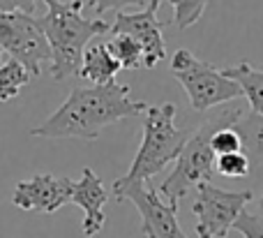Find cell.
I'll use <instances>...</instances> for the list:
<instances>
[{
  "instance_id": "obj_18",
  "label": "cell",
  "mask_w": 263,
  "mask_h": 238,
  "mask_svg": "<svg viewBox=\"0 0 263 238\" xmlns=\"http://www.w3.org/2000/svg\"><path fill=\"white\" fill-rule=\"evenodd\" d=\"M215 171H219L227 178H247L252 174V164L247 160L245 153H231V155H222L215 162Z\"/></svg>"
},
{
  "instance_id": "obj_20",
  "label": "cell",
  "mask_w": 263,
  "mask_h": 238,
  "mask_svg": "<svg viewBox=\"0 0 263 238\" xmlns=\"http://www.w3.org/2000/svg\"><path fill=\"white\" fill-rule=\"evenodd\" d=\"M236 231H240L242 238H263V220L259 213H242L240 217H238L236 227H233Z\"/></svg>"
},
{
  "instance_id": "obj_8",
  "label": "cell",
  "mask_w": 263,
  "mask_h": 238,
  "mask_svg": "<svg viewBox=\"0 0 263 238\" xmlns=\"http://www.w3.org/2000/svg\"><path fill=\"white\" fill-rule=\"evenodd\" d=\"M0 49L18 60L32 77H40L42 67L51 65L49 42L32 14L0 12Z\"/></svg>"
},
{
  "instance_id": "obj_4",
  "label": "cell",
  "mask_w": 263,
  "mask_h": 238,
  "mask_svg": "<svg viewBox=\"0 0 263 238\" xmlns=\"http://www.w3.org/2000/svg\"><path fill=\"white\" fill-rule=\"evenodd\" d=\"M176 104H148L143 114V139L134 155L129 171L123 176L127 180H150L164 167L178 160L185 143L190 141L192 130H180L176 125Z\"/></svg>"
},
{
  "instance_id": "obj_17",
  "label": "cell",
  "mask_w": 263,
  "mask_h": 238,
  "mask_svg": "<svg viewBox=\"0 0 263 238\" xmlns=\"http://www.w3.org/2000/svg\"><path fill=\"white\" fill-rule=\"evenodd\" d=\"M166 3L173 5V23L185 30L203 16V9L210 0H166Z\"/></svg>"
},
{
  "instance_id": "obj_6",
  "label": "cell",
  "mask_w": 263,
  "mask_h": 238,
  "mask_svg": "<svg viewBox=\"0 0 263 238\" xmlns=\"http://www.w3.org/2000/svg\"><path fill=\"white\" fill-rule=\"evenodd\" d=\"M252 202L250 190L231 192L213 183L196 185V197L192 202V213L196 215V236L199 238H227L238 217Z\"/></svg>"
},
{
  "instance_id": "obj_9",
  "label": "cell",
  "mask_w": 263,
  "mask_h": 238,
  "mask_svg": "<svg viewBox=\"0 0 263 238\" xmlns=\"http://www.w3.org/2000/svg\"><path fill=\"white\" fill-rule=\"evenodd\" d=\"M159 5L150 0L141 12H118L111 23L109 35H127L143 49L145 67L153 69L166 58V42H164V23L157 19Z\"/></svg>"
},
{
  "instance_id": "obj_22",
  "label": "cell",
  "mask_w": 263,
  "mask_h": 238,
  "mask_svg": "<svg viewBox=\"0 0 263 238\" xmlns=\"http://www.w3.org/2000/svg\"><path fill=\"white\" fill-rule=\"evenodd\" d=\"M37 0H0V12H23L32 14L35 12Z\"/></svg>"
},
{
  "instance_id": "obj_25",
  "label": "cell",
  "mask_w": 263,
  "mask_h": 238,
  "mask_svg": "<svg viewBox=\"0 0 263 238\" xmlns=\"http://www.w3.org/2000/svg\"><path fill=\"white\" fill-rule=\"evenodd\" d=\"M153 3H157V5H162V0H153Z\"/></svg>"
},
{
  "instance_id": "obj_5",
  "label": "cell",
  "mask_w": 263,
  "mask_h": 238,
  "mask_svg": "<svg viewBox=\"0 0 263 238\" xmlns=\"http://www.w3.org/2000/svg\"><path fill=\"white\" fill-rule=\"evenodd\" d=\"M171 74L187 93L192 109L201 114L242 97V88L233 79L224 77L222 67L199 60L190 49H178L173 53Z\"/></svg>"
},
{
  "instance_id": "obj_14",
  "label": "cell",
  "mask_w": 263,
  "mask_h": 238,
  "mask_svg": "<svg viewBox=\"0 0 263 238\" xmlns=\"http://www.w3.org/2000/svg\"><path fill=\"white\" fill-rule=\"evenodd\" d=\"M233 130L240 134L242 153L247 155L252 164V171L263 167V116L259 114H245L240 120L233 123Z\"/></svg>"
},
{
  "instance_id": "obj_11",
  "label": "cell",
  "mask_w": 263,
  "mask_h": 238,
  "mask_svg": "<svg viewBox=\"0 0 263 238\" xmlns=\"http://www.w3.org/2000/svg\"><path fill=\"white\" fill-rule=\"evenodd\" d=\"M109 202V192L104 190L100 176L90 169L83 167L81 171V180L74 183V192H72V204H77L83 211V222H81V231L86 238L97 236L106 225V215H104V204Z\"/></svg>"
},
{
  "instance_id": "obj_16",
  "label": "cell",
  "mask_w": 263,
  "mask_h": 238,
  "mask_svg": "<svg viewBox=\"0 0 263 238\" xmlns=\"http://www.w3.org/2000/svg\"><path fill=\"white\" fill-rule=\"evenodd\" d=\"M106 46H109V51L114 53V58L118 60L123 69L145 67L143 49H141L132 37H127V35H111V40H109V44Z\"/></svg>"
},
{
  "instance_id": "obj_23",
  "label": "cell",
  "mask_w": 263,
  "mask_h": 238,
  "mask_svg": "<svg viewBox=\"0 0 263 238\" xmlns=\"http://www.w3.org/2000/svg\"><path fill=\"white\" fill-rule=\"evenodd\" d=\"M259 215H261V220H263V192H261V197H259Z\"/></svg>"
},
{
  "instance_id": "obj_10",
  "label": "cell",
  "mask_w": 263,
  "mask_h": 238,
  "mask_svg": "<svg viewBox=\"0 0 263 238\" xmlns=\"http://www.w3.org/2000/svg\"><path fill=\"white\" fill-rule=\"evenodd\" d=\"M74 180L67 176L35 174L32 178L18 180L12 194V204L21 211H35L51 215L67 202H72Z\"/></svg>"
},
{
  "instance_id": "obj_21",
  "label": "cell",
  "mask_w": 263,
  "mask_h": 238,
  "mask_svg": "<svg viewBox=\"0 0 263 238\" xmlns=\"http://www.w3.org/2000/svg\"><path fill=\"white\" fill-rule=\"evenodd\" d=\"M88 5H90L97 14H102V12H109V9L120 12L123 7H129V5H134V7H145V0H88Z\"/></svg>"
},
{
  "instance_id": "obj_13",
  "label": "cell",
  "mask_w": 263,
  "mask_h": 238,
  "mask_svg": "<svg viewBox=\"0 0 263 238\" xmlns=\"http://www.w3.org/2000/svg\"><path fill=\"white\" fill-rule=\"evenodd\" d=\"M222 72L242 88V97H247L252 114L263 116V69H256L252 63L242 60L231 67H222Z\"/></svg>"
},
{
  "instance_id": "obj_15",
  "label": "cell",
  "mask_w": 263,
  "mask_h": 238,
  "mask_svg": "<svg viewBox=\"0 0 263 238\" xmlns=\"http://www.w3.org/2000/svg\"><path fill=\"white\" fill-rule=\"evenodd\" d=\"M30 79L32 74L18 60L9 58L5 63H0V104H7V102L16 100Z\"/></svg>"
},
{
  "instance_id": "obj_7",
  "label": "cell",
  "mask_w": 263,
  "mask_h": 238,
  "mask_svg": "<svg viewBox=\"0 0 263 238\" xmlns=\"http://www.w3.org/2000/svg\"><path fill=\"white\" fill-rule=\"evenodd\" d=\"M118 202H132L141 215V231L145 238H187L178 222V208L166 204L148 180H127L120 176L114 183Z\"/></svg>"
},
{
  "instance_id": "obj_2",
  "label": "cell",
  "mask_w": 263,
  "mask_h": 238,
  "mask_svg": "<svg viewBox=\"0 0 263 238\" xmlns=\"http://www.w3.org/2000/svg\"><path fill=\"white\" fill-rule=\"evenodd\" d=\"M46 5V14L40 16V28L44 32L51 49V77L55 81H65L69 77H79L81 60L88 42L97 35L111 32V26L102 19L83 16V0H42Z\"/></svg>"
},
{
  "instance_id": "obj_3",
  "label": "cell",
  "mask_w": 263,
  "mask_h": 238,
  "mask_svg": "<svg viewBox=\"0 0 263 238\" xmlns=\"http://www.w3.org/2000/svg\"><path fill=\"white\" fill-rule=\"evenodd\" d=\"M242 116H245L242 106L229 104V106H222L219 111H213L208 118H203V123L199 127L192 130V137L185 143L182 153L178 155L173 171L159 185V194L164 197V202L171 204L173 208H178L180 199L192 188H196L201 183H210V176L215 171V162H217V155L210 148V139H213V134L217 130L231 127Z\"/></svg>"
},
{
  "instance_id": "obj_12",
  "label": "cell",
  "mask_w": 263,
  "mask_h": 238,
  "mask_svg": "<svg viewBox=\"0 0 263 238\" xmlns=\"http://www.w3.org/2000/svg\"><path fill=\"white\" fill-rule=\"evenodd\" d=\"M120 63L114 58V53L109 51V46L97 42V44L86 46L83 51V60H81V72L79 77H83L86 81L95 83V86H106L114 83L116 77L120 72Z\"/></svg>"
},
{
  "instance_id": "obj_19",
  "label": "cell",
  "mask_w": 263,
  "mask_h": 238,
  "mask_svg": "<svg viewBox=\"0 0 263 238\" xmlns=\"http://www.w3.org/2000/svg\"><path fill=\"white\" fill-rule=\"evenodd\" d=\"M210 148H213V153L217 157L222 155H231V153H240L242 151V141H240V134L231 127H222L217 130V132L213 134V139H210Z\"/></svg>"
},
{
  "instance_id": "obj_1",
  "label": "cell",
  "mask_w": 263,
  "mask_h": 238,
  "mask_svg": "<svg viewBox=\"0 0 263 238\" xmlns=\"http://www.w3.org/2000/svg\"><path fill=\"white\" fill-rule=\"evenodd\" d=\"M145 109L148 104L141 100H132L129 86L118 81L106 83V86L74 88L67 100L42 125L32 127L30 134L40 139L95 141L104 127L145 114Z\"/></svg>"
},
{
  "instance_id": "obj_24",
  "label": "cell",
  "mask_w": 263,
  "mask_h": 238,
  "mask_svg": "<svg viewBox=\"0 0 263 238\" xmlns=\"http://www.w3.org/2000/svg\"><path fill=\"white\" fill-rule=\"evenodd\" d=\"M0 63H3V49H0Z\"/></svg>"
}]
</instances>
